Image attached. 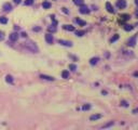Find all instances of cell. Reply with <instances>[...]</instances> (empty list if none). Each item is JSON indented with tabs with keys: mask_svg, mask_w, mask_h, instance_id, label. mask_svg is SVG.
Instances as JSON below:
<instances>
[{
	"mask_svg": "<svg viewBox=\"0 0 138 130\" xmlns=\"http://www.w3.org/2000/svg\"><path fill=\"white\" fill-rule=\"evenodd\" d=\"M25 48L28 49L29 51H31V52H34V53H37L39 51V49H38V47H37V45L34 42V41H31V40H28V41H26V42H25Z\"/></svg>",
	"mask_w": 138,
	"mask_h": 130,
	"instance_id": "obj_1",
	"label": "cell"
},
{
	"mask_svg": "<svg viewBox=\"0 0 138 130\" xmlns=\"http://www.w3.org/2000/svg\"><path fill=\"white\" fill-rule=\"evenodd\" d=\"M137 36H138V34L134 35V36H133L132 38L128 39V41H127V46H130V47H134V46L136 45V39H137Z\"/></svg>",
	"mask_w": 138,
	"mask_h": 130,
	"instance_id": "obj_2",
	"label": "cell"
},
{
	"mask_svg": "<svg viewBox=\"0 0 138 130\" xmlns=\"http://www.w3.org/2000/svg\"><path fill=\"white\" fill-rule=\"evenodd\" d=\"M58 43L62 46H65V47H72V42L69 40H64V39H59Z\"/></svg>",
	"mask_w": 138,
	"mask_h": 130,
	"instance_id": "obj_3",
	"label": "cell"
},
{
	"mask_svg": "<svg viewBox=\"0 0 138 130\" xmlns=\"http://www.w3.org/2000/svg\"><path fill=\"white\" fill-rule=\"evenodd\" d=\"M79 11H80V13H82V14H89V13H90V9L87 8L86 6H84V4L80 6Z\"/></svg>",
	"mask_w": 138,
	"mask_h": 130,
	"instance_id": "obj_4",
	"label": "cell"
},
{
	"mask_svg": "<svg viewBox=\"0 0 138 130\" xmlns=\"http://www.w3.org/2000/svg\"><path fill=\"white\" fill-rule=\"evenodd\" d=\"M116 4H117V7H118L119 9H124L126 7V1L125 0H118Z\"/></svg>",
	"mask_w": 138,
	"mask_h": 130,
	"instance_id": "obj_5",
	"label": "cell"
},
{
	"mask_svg": "<svg viewBox=\"0 0 138 130\" xmlns=\"http://www.w3.org/2000/svg\"><path fill=\"white\" fill-rule=\"evenodd\" d=\"M53 40H54V38H53V35H51V34H47V35H45V41H47L49 45H52Z\"/></svg>",
	"mask_w": 138,
	"mask_h": 130,
	"instance_id": "obj_6",
	"label": "cell"
},
{
	"mask_svg": "<svg viewBox=\"0 0 138 130\" xmlns=\"http://www.w3.org/2000/svg\"><path fill=\"white\" fill-rule=\"evenodd\" d=\"M18 37H20V35L17 34V32H12V34L10 35V36H9V38H10V40L11 41H16L17 39H18Z\"/></svg>",
	"mask_w": 138,
	"mask_h": 130,
	"instance_id": "obj_7",
	"label": "cell"
},
{
	"mask_svg": "<svg viewBox=\"0 0 138 130\" xmlns=\"http://www.w3.org/2000/svg\"><path fill=\"white\" fill-rule=\"evenodd\" d=\"M2 9H3V10L6 11V12H10V11H12L13 8H12V6H11V3H8V2H7V3L3 4Z\"/></svg>",
	"mask_w": 138,
	"mask_h": 130,
	"instance_id": "obj_8",
	"label": "cell"
},
{
	"mask_svg": "<svg viewBox=\"0 0 138 130\" xmlns=\"http://www.w3.org/2000/svg\"><path fill=\"white\" fill-rule=\"evenodd\" d=\"M106 9H107V11L109 13H114L113 7H112V4L110 3V2H106Z\"/></svg>",
	"mask_w": 138,
	"mask_h": 130,
	"instance_id": "obj_9",
	"label": "cell"
},
{
	"mask_svg": "<svg viewBox=\"0 0 138 130\" xmlns=\"http://www.w3.org/2000/svg\"><path fill=\"white\" fill-rule=\"evenodd\" d=\"M40 78L41 79H44V80H49V81H53L55 79L54 77H52V76H48V75H40Z\"/></svg>",
	"mask_w": 138,
	"mask_h": 130,
	"instance_id": "obj_10",
	"label": "cell"
},
{
	"mask_svg": "<svg viewBox=\"0 0 138 130\" xmlns=\"http://www.w3.org/2000/svg\"><path fill=\"white\" fill-rule=\"evenodd\" d=\"M98 61H99V57H92V59L90 60V64H91V65H95V64L98 63Z\"/></svg>",
	"mask_w": 138,
	"mask_h": 130,
	"instance_id": "obj_11",
	"label": "cell"
},
{
	"mask_svg": "<svg viewBox=\"0 0 138 130\" xmlns=\"http://www.w3.org/2000/svg\"><path fill=\"white\" fill-rule=\"evenodd\" d=\"M63 28L66 29V31H69V32H75V27H73L72 25H64Z\"/></svg>",
	"mask_w": 138,
	"mask_h": 130,
	"instance_id": "obj_12",
	"label": "cell"
},
{
	"mask_svg": "<svg viewBox=\"0 0 138 130\" xmlns=\"http://www.w3.org/2000/svg\"><path fill=\"white\" fill-rule=\"evenodd\" d=\"M99 118H102V115L96 114V115H92L91 117H90V120H97V119H99Z\"/></svg>",
	"mask_w": 138,
	"mask_h": 130,
	"instance_id": "obj_13",
	"label": "cell"
},
{
	"mask_svg": "<svg viewBox=\"0 0 138 130\" xmlns=\"http://www.w3.org/2000/svg\"><path fill=\"white\" fill-rule=\"evenodd\" d=\"M42 7H43V9H50L51 8V3L49 1H43Z\"/></svg>",
	"mask_w": 138,
	"mask_h": 130,
	"instance_id": "obj_14",
	"label": "cell"
},
{
	"mask_svg": "<svg viewBox=\"0 0 138 130\" xmlns=\"http://www.w3.org/2000/svg\"><path fill=\"white\" fill-rule=\"evenodd\" d=\"M62 77L65 78V79H68L69 78V72L68 71H63V73H62Z\"/></svg>",
	"mask_w": 138,
	"mask_h": 130,
	"instance_id": "obj_15",
	"label": "cell"
},
{
	"mask_svg": "<svg viewBox=\"0 0 138 130\" xmlns=\"http://www.w3.org/2000/svg\"><path fill=\"white\" fill-rule=\"evenodd\" d=\"M6 81H7L8 83H13V77H12L11 75H8V76L6 77Z\"/></svg>",
	"mask_w": 138,
	"mask_h": 130,
	"instance_id": "obj_16",
	"label": "cell"
},
{
	"mask_svg": "<svg viewBox=\"0 0 138 130\" xmlns=\"http://www.w3.org/2000/svg\"><path fill=\"white\" fill-rule=\"evenodd\" d=\"M0 23L1 24H7L8 23V18L6 16H0Z\"/></svg>",
	"mask_w": 138,
	"mask_h": 130,
	"instance_id": "obj_17",
	"label": "cell"
},
{
	"mask_svg": "<svg viewBox=\"0 0 138 130\" xmlns=\"http://www.w3.org/2000/svg\"><path fill=\"white\" fill-rule=\"evenodd\" d=\"M73 3L77 6H82V4H84V0H73Z\"/></svg>",
	"mask_w": 138,
	"mask_h": 130,
	"instance_id": "obj_18",
	"label": "cell"
},
{
	"mask_svg": "<svg viewBox=\"0 0 138 130\" xmlns=\"http://www.w3.org/2000/svg\"><path fill=\"white\" fill-rule=\"evenodd\" d=\"M84 34H85V31H76V35H77L78 37L83 36Z\"/></svg>",
	"mask_w": 138,
	"mask_h": 130,
	"instance_id": "obj_19",
	"label": "cell"
},
{
	"mask_svg": "<svg viewBox=\"0 0 138 130\" xmlns=\"http://www.w3.org/2000/svg\"><path fill=\"white\" fill-rule=\"evenodd\" d=\"M76 22H77L79 25H81V26H84V25L86 24V22H84V21L80 20V18H77V20H76Z\"/></svg>",
	"mask_w": 138,
	"mask_h": 130,
	"instance_id": "obj_20",
	"label": "cell"
},
{
	"mask_svg": "<svg viewBox=\"0 0 138 130\" xmlns=\"http://www.w3.org/2000/svg\"><path fill=\"white\" fill-rule=\"evenodd\" d=\"M133 28H134V27H133L132 25H124V29H125L126 32H130V31H132Z\"/></svg>",
	"mask_w": 138,
	"mask_h": 130,
	"instance_id": "obj_21",
	"label": "cell"
},
{
	"mask_svg": "<svg viewBox=\"0 0 138 130\" xmlns=\"http://www.w3.org/2000/svg\"><path fill=\"white\" fill-rule=\"evenodd\" d=\"M90 108H91V105H90V104H84V105L82 106V110L83 111H89Z\"/></svg>",
	"mask_w": 138,
	"mask_h": 130,
	"instance_id": "obj_22",
	"label": "cell"
},
{
	"mask_svg": "<svg viewBox=\"0 0 138 130\" xmlns=\"http://www.w3.org/2000/svg\"><path fill=\"white\" fill-rule=\"evenodd\" d=\"M118 39H119V35H114V36L112 37L111 39H110V42L112 43V42H114L116 40H118Z\"/></svg>",
	"mask_w": 138,
	"mask_h": 130,
	"instance_id": "obj_23",
	"label": "cell"
},
{
	"mask_svg": "<svg viewBox=\"0 0 138 130\" xmlns=\"http://www.w3.org/2000/svg\"><path fill=\"white\" fill-rule=\"evenodd\" d=\"M120 17L122 18V20H130V17H131V16L128 15V14H122V15L120 16Z\"/></svg>",
	"mask_w": 138,
	"mask_h": 130,
	"instance_id": "obj_24",
	"label": "cell"
},
{
	"mask_svg": "<svg viewBox=\"0 0 138 130\" xmlns=\"http://www.w3.org/2000/svg\"><path fill=\"white\" fill-rule=\"evenodd\" d=\"M69 69H71L72 72H75L76 69H77V66H76L75 64H70V65H69Z\"/></svg>",
	"mask_w": 138,
	"mask_h": 130,
	"instance_id": "obj_25",
	"label": "cell"
},
{
	"mask_svg": "<svg viewBox=\"0 0 138 130\" xmlns=\"http://www.w3.org/2000/svg\"><path fill=\"white\" fill-rule=\"evenodd\" d=\"M114 125V122H108V124H106L105 126L103 127V128H108V127H110V126H113Z\"/></svg>",
	"mask_w": 138,
	"mask_h": 130,
	"instance_id": "obj_26",
	"label": "cell"
},
{
	"mask_svg": "<svg viewBox=\"0 0 138 130\" xmlns=\"http://www.w3.org/2000/svg\"><path fill=\"white\" fill-rule=\"evenodd\" d=\"M33 3H34V0H26V1H25L26 6H31Z\"/></svg>",
	"mask_w": 138,
	"mask_h": 130,
	"instance_id": "obj_27",
	"label": "cell"
},
{
	"mask_svg": "<svg viewBox=\"0 0 138 130\" xmlns=\"http://www.w3.org/2000/svg\"><path fill=\"white\" fill-rule=\"evenodd\" d=\"M49 31L50 32H56V27H55L54 25H52V26L49 27Z\"/></svg>",
	"mask_w": 138,
	"mask_h": 130,
	"instance_id": "obj_28",
	"label": "cell"
},
{
	"mask_svg": "<svg viewBox=\"0 0 138 130\" xmlns=\"http://www.w3.org/2000/svg\"><path fill=\"white\" fill-rule=\"evenodd\" d=\"M3 39H4V34H3V32L0 31V41H2Z\"/></svg>",
	"mask_w": 138,
	"mask_h": 130,
	"instance_id": "obj_29",
	"label": "cell"
},
{
	"mask_svg": "<svg viewBox=\"0 0 138 130\" xmlns=\"http://www.w3.org/2000/svg\"><path fill=\"white\" fill-rule=\"evenodd\" d=\"M121 105H122V106H125V107H127L128 104H127V102H126V101H121Z\"/></svg>",
	"mask_w": 138,
	"mask_h": 130,
	"instance_id": "obj_30",
	"label": "cell"
},
{
	"mask_svg": "<svg viewBox=\"0 0 138 130\" xmlns=\"http://www.w3.org/2000/svg\"><path fill=\"white\" fill-rule=\"evenodd\" d=\"M62 11H63V12H65L66 14H68V13H69V11L67 10V8H62Z\"/></svg>",
	"mask_w": 138,
	"mask_h": 130,
	"instance_id": "obj_31",
	"label": "cell"
},
{
	"mask_svg": "<svg viewBox=\"0 0 138 130\" xmlns=\"http://www.w3.org/2000/svg\"><path fill=\"white\" fill-rule=\"evenodd\" d=\"M33 31H34V32H40L41 28H40V27H34Z\"/></svg>",
	"mask_w": 138,
	"mask_h": 130,
	"instance_id": "obj_32",
	"label": "cell"
},
{
	"mask_svg": "<svg viewBox=\"0 0 138 130\" xmlns=\"http://www.w3.org/2000/svg\"><path fill=\"white\" fill-rule=\"evenodd\" d=\"M14 1V3H16V4H20L21 2H22V0H13Z\"/></svg>",
	"mask_w": 138,
	"mask_h": 130,
	"instance_id": "obj_33",
	"label": "cell"
},
{
	"mask_svg": "<svg viewBox=\"0 0 138 130\" xmlns=\"http://www.w3.org/2000/svg\"><path fill=\"white\" fill-rule=\"evenodd\" d=\"M21 35H22V37H24V38H25V37H27V34H26V32H23Z\"/></svg>",
	"mask_w": 138,
	"mask_h": 130,
	"instance_id": "obj_34",
	"label": "cell"
},
{
	"mask_svg": "<svg viewBox=\"0 0 138 130\" xmlns=\"http://www.w3.org/2000/svg\"><path fill=\"white\" fill-rule=\"evenodd\" d=\"M134 76H136V77H137V76H138V72H135V73H134Z\"/></svg>",
	"mask_w": 138,
	"mask_h": 130,
	"instance_id": "obj_35",
	"label": "cell"
},
{
	"mask_svg": "<svg viewBox=\"0 0 138 130\" xmlns=\"http://www.w3.org/2000/svg\"><path fill=\"white\" fill-rule=\"evenodd\" d=\"M102 93H103V94H107V91H104V90H103Z\"/></svg>",
	"mask_w": 138,
	"mask_h": 130,
	"instance_id": "obj_36",
	"label": "cell"
},
{
	"mask_svg": "<svg viewBox=\"0 0 138 130\" xmlns=\"http://www.w3.org/2000/svg\"><path fill=\"white\" fill-rule=\"evenodd\" d=\"M135 3H136V6H138V0H135Z\"/></svg>",
	"mask_w": 138,
	"mask_h": 130,
	"instance_id": "obj_37",
	"label": "cell"
},
{
	"mask_svg": "<svg viewBox=\"0 0 138 130\" xmlns=\"http://www.w3.org/2000/svg\"><path fill=\"white\" fill-rule=\"evenodd\" d=\"M136 17H137V18H138V12H137V13H136Z\"/></svg>",
	"mask_w": 138,
	"mask_h": 130,
	"instance_id": "obj_38",
	"label": "cell"
}]
</instances>
